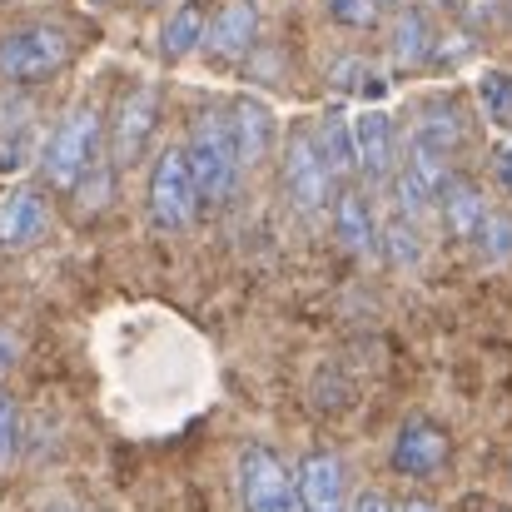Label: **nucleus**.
I'll list each match as a JSON object with an SVG mask.
<instances>
[{
	"instance_id": "obj_1",
	"label": "nucleus",
	"mask_w": 512,
	"mask_h": 512,
	"mask_svg": "<svg viewBox=\"0 0 512 512\" xmlns=\"http://www.w3.org/2000/svg\"><path fill=\"white\" fill-rule=\"evenodd\" d=\"M184 165H189V179H194V189H199V204H224V199L239 189L244 170H239V145H234L229 110L204 105V110L189 120Z\"/></svg>"
},
{
	"instance_id": "obj_2",
	"label": "nucleus",
	"mask_w": 512,
	"mask_h": 512,
	"mask_svg": "<svg viewBox=\"0 0 512 512\" xmlns=\"http://www.w3.org/2000/svg\"><path fill=\"white\" fill-rule=\"evenodd\" d=\"M100 140H105V125H100V110L95 105H80V110H70L60 125H55V135L45 140V155H40V174H45V184L50 189H80L95 165H100Z\"/></svg>"
},
{
	"instance_id": "obj_3",
	"label": "nucleus",
	"mask_w": 512,
	"mask_h": 512,
	"mask_svg": "<svg viewBox=\"0 0 512 512\" xmlns=\"http://www.w3.org/2000/svg\"><path fill=\"white\" fill-rule=\"evenodd\" d=\"M75 45L60 25H20L0 35V80L10 85H45L70 65Z\"/></svg>"
},
{
	"instance_id": "obj_4",
	"label": "nucleus",
	"mask_w": 512,
	"mask_h": 512,
	"mask_svg": "<svg viewBox=\"0 0 512 512\" xmlns=\"http://www.w3.org/2000/svg\"><path fill=\"white\" fill-rule=\"evenodd\" d=\"M334 184H339V179H334L329 160H324V150H319L314 120H299V125L289 130V140H284V189H289L294 209H304V214L329 209Z\"/></svg>"
},
{
	"instance_id": "obj_5",
	"label": "nucleus",
	"mask_w": 512,
	"mask_h": 512,
	"mask_svg": "<svg viewBox=\"0 0 512 512\" xmlns=\"http://www.w3.org/2000/svg\"><path fill=\"white\" fill-rule=\"evenodd\" d=\"M239 503L244 512H299V488L284 458L264 443L239 448Z\"/></svg>"
},
{
	"instance_id": "obj_6",
	"label": "nucleus",
	"mask_w": 512,
	"mask_h": 512,
	"mask_svg": "<svg viewBox=\"0 0 512 512\" xmlns=\"http://www.w3.org/2000/svg\"><path fill=\"white\" fill-rule=\"evenodd\" d=\"M150 219L160 229H189L194 214H199V189L189 179V165H184V150H160L155 170H150Z\"/></svg>"
},
{
	"instance_id": "obj_7",
	"label": "nucleus",
	"mask_w": 512,
	"mask_h": 512,
	"mask_svg": "<svg viewBox=\"0 0 512 512\" xmlns=\"http://www.w3.org/2000/svg\"><path fill=\"white\" fill-rule=\"evenodd\" d=\"M468 145V110L458 105V95H433L418 105L413 125H408V140L403 150H428V155H443V160H458Z\"/></svg>"
},
{
	"instance_id": "obj_8",
	"label": "nucleus",
	"mask_w": 512,
	"mask_h": 512,
	"mask_svg": "<svg viewBox=\"0 0 512 512\" xmlns=\"http://www.w3.org/2000/svg\"><path fill=\"white\" fill-rule=\"evenodd\" d=\"M448 453H453L448 428L433 423V418H423V413H413V418H403V428L393 433L388 463H393V473H403V478H433V473L448 468Z\"/></svg>"
},
{
	"instance_id": "obj_9",
	"label": "nucleus",
	"mask_w": 512,
	"mask_h": 512,
	"mask_svg": "<svg viewBox=\"0 0 512 512\" xmlns=\"http://www.w3.org/2000/svg\"><path fill=\"white\" fill-rule=\"evenodd\" d=\"M353 155H358V179L363 184H388L393 170H398V160H403L393 115H383V110L353 115Z\"/></svg>"
},
{
	"instance_id": "obj_10",
	"label": "nucleus",
	"mask_w": 512,
	"mask_h": 512,
	"mask_svg": "<svg viewBox=\"0 0 512 512\" xmlns=\"http://www.w3.org/2000/svg\"><path fill=\"white\" fill-rule=\"evenodd\" d=\"M254 40H259V5H254V0H224V5L209 15V30H204L209 60L239 65V60H249Z\"/></svg>"
},
{
	"instance_id": "obj_11",
	"label": "nucleus",
	"mask_w": 512,
	"mask_h": 512,
	"mask_svg": "<svg viewBox=\"0 0 512 512\" xmlns=\"http://www.w3.org/2000/svg\"><path fill=\"white\" fill-rule=\"evenodd\" d=\"M155 120H160V90L155 85H135L120 105H115V130H110V145H115V160L130 165L145 155L150 135H155Z\"/></svg>"
},
{
	"instance_id": "obj_12",
	"label": "nucleus",
	"mask_w": 512,
	"mask_h": 512,
	"mask_svg": "<svg viewBox=\"0 0 512 512\" xmlns=\"http://www.w3.org/2000/svg\"><path fill=\"white\" fill-rule=\"evenodd\" d=\"M224 110H229V125H234L239 170L244 174L259 170V165L269 160V150H274V115H269V105L254 100V95H239V100H229Z\"/></svg>"
},
{
	"instance_id": "obj_13",
	"label": "nucleus",
	"mask_w": 512,
	"mask_h": 512,
	"mask_svg": "<svg viewBox=\"0 0 512 512\" xmlns=\"http://www.w3.org/2000/svg\"><path fill=\"white\" fill-rule=\"evenodd\" d=\"M294 488H299V512H343V463L334 453H309L294 473Z\"/></svg>"
},
{
	"instance_id": "obj_14",
	"label": "nucleus",
	"mask_w": 512,
	"mask_h": 512,
	"mask_svg": "<svg viewBox=\"0 0 512 512\" xmlns=\"http://www.w3.org/2000/svg\"><path fill=\"white\" fill-rule=\"evenodd\" d=\"M50 224V204H45V189L35 184H20L5 204H0V244L5 249H30Z\"/></svg>"
},
{
	"instance_id": "obj_15",
	"label": "nucleus",
	"mask_w": 512,
	"mask_h": 512,
	"mask_svg": "<svg viewBox=\"0 0 512 512\" xmlns=\"http://www.w3.org/2000/svg\"><path fill=\"white\" fill-rule=\"evenodd\" d=\"M438 219H443L448 239H468V244H473V234H478L483 219H488V199H483V189H478L473 179L453 174L448 189L438 194Z\"/></svg>"
},
{
	"instance_id": "obj_16",
	"label": "nucleus",
	"mask_w": 512,
	"mask_h": 512,
	"mask_svg": "<svg viewBox=\"0 0 512 512\" xmlns=\"http://www.w3.org/2000/svg\"><path fill=\"white\" fill-rule=\"evenodd\" d=\"M334 239H339L343 254H353V259L373 254V244H378V219H373L368 194L343 189L339 199H334Z\"/></svg>"
},
{
	"instance_id": "obj_17",
	"label": "nucleus",
	"mask_w": 512,
	"mask_h": 512,
	"mask_svg": "<svg viewBox=\"0 0 512 512\" xmlns=\"http://www.w3.org/2000/svg\"><path fill=\"white\" fill-rule=\"evenodd\" d=\"M438 55V25L423 5H403L393 15V60L398 65H428Z\"/></svg>"
},
{
	"instance_id": "obj_18",
	"label": "nucleus",
	"mask_w": 512,
	"mask_h": 512,
	"mask_svg": "<svg viewBox=\"0 0 512 512\" xmlns=\"http://www.w3.org/2000/svg\"><path fill=\"white\" fill-rule=\"evenodd\" d=\"M204 30H209V5L204 0H179L160 25V55L165 60H189L204 45Z\"/></svg>"
},
{
	"instance_id": "obj_19",
	"label": "nucleus",
	"mask_w": 512,
	"mask_h": 512,
	"mask_svg": "<svg viewBox=\"0 0 512 512\" xmlns=\"http://www.w3.org/2000/svg\"><path fill=\"white\" fill-rule=\"evenodd\" d=\"M314 135H319V150L329 160L334 179H353L358 174V155H353V120L343 110H329L324 120H314Z\"/></svg>"
},
{
	"instance_id": "obj_20",
	"label": "nucleus",
	"mask_w": 512,
	"mask_h": 512,
	"mask_svg": "<svg viewBox=\"0 0 512 512\" xmlns=\"http://www.w3.org/2000/svg\"><path fill=\"white\" fill-rule=\"evenodd\" d=\"M478 110L493 130H512V70H483L478 75Z\"/></svg>"
},
{
	"instance_id": "obj_21",
	"label": "nucleus",
	"mask_w": 512,
	"mask_h": 512,
	"mask_svg": "<svg viewBox=\"0 0 512 512\" xmlns=\"http://www.w3.org/2000/svg\"><path fill=\"white\" fill-rule=\"evenodd\" d=\"M378 239H383V254H388L393 264H418V254H423V229H418V219L388 214V224L378 229Z\"/></svg>"
},
{
	"instance_id": "obj_22",
	"label": "nucleus",
	"mask_w": 512,
	"mask_h": 512,
	"mask_svg": "<svg viewBox=\"0 0 512 512\" xmlns=\"http://www.w3.org/2000/svg\"><path fill=\"white\" fill-rule=\"evenodd\" d=\"M329 80H334L339 95H378V90H383V75H378L363 55H343V60H334Z\"/></svg>"
},
{
	"instance_id": "obj_23",
	"label": "nucleus",
	"mask_w": 512,
	"mask_h": 512,
	"mask_svg": "<svg viewBox=\"0 0 512 512\" xmlns=\"http://www.w3.org/2000/svg\"><path fill=\"white\" fill-rule=\"evenodd\" d=\"M473 244H478V254H483L488 264H508L512 259V214L508 209H488V219H483V229L473 234Z\"/></svg>"
},
{
	"instance_id": "obj_24",
	"label": "nucleus",
	"mask_w": 512,
	"mask_h": 512,
	"mask_svg": "<svg viewBox=\"0 0 512 512\" xmlns=\"http://www.w3.org/2000/svg\"><path fill=\"white\" fill-rule=\"evenodd\" d=\"M15 448H20V413H15V398L0 388V473L15 463Z\"/></svg>"
},
{
	"instance_id": "obj_25",
	"label": "nucleus",
	"mask_w": 512,
	"mask_h": 512,
	"mask_svg": "<svg viewBox=\"0 0 512 512\" xmlns=\"http://www.w3.org/2000/svg\"><path fill=\"white\" fill-rule=\"evenodd\" d=\"M329 15L348 30H368L378 20V0H329Z\"/></svg>"
},
{
	"instance_id": "obj_26",
	"label": "nucleus",
	"mask_w": 512,
	"mask_h": 512,
	"mask_svg": "<svg viewBox=\"0 0 512 512\" xmlns=\"http://www.w3.org/2000/svg\"><path fill=\"white\" fill-rule=\"evenodd\" d=\"M343 512H398V503H393L388 493H378V488H363Z\"/></svg>"
},
{
	"instance_id": "obj_27",
	"label": "nucleus",
	"mask_w": 512,
	"mask_h": 512,
	"mask_svg": "<svg viewBox=\"0 0 512 512\" xmlns=\"http://www.w3.org/2000/svg\"><path fill=\"white\" fill-rule=\"evenodd\" d=\"M498 184H503V189L512 194V145L503 150V160H498Z\"/></svg>"
},
{
	"instance_id": "obj_28",
	"label": "nucleus",
	"mask_w": 512,
	"mask_h": 512,
	"mask_svg": "<svg viewBox=\"0 0 512 512\" xmlns=\"http://www.w3.org/2000/svg\"><path fill=\"white\" fill-rule=\"evenodd\" d=\"M398 512H438V503H428V498H408V503H398Z\"/></svg>"
},
{
	"instance_id": "obj_29",
	"label": "nucleus",
	"mask_w": 512,
	"mask_h": 512,
	"mask_svg": "<svg viewBox=\"0 0 512 512\" xmlns=\"http://www.w3.org/2000/svg\"><path fill=\"white\" fill-rule=\"evenodd\" d=\"M10 353H15V339H10V334H0V373L10 368Z\"/></svg>"
},
{
	"instance_id": "obj_30",
	"label": "nucleus",
	"mask_w": 512,
	"mask_h": 512,
	"mask_svg": "<svg viewBox=\"0 0 512 512\" xmlns=\"http://www.w3.org/2000/svg\"><path fill=\"white\" fill-rule=\"evenodd\" d=\"M378 5H403V0H378Z\"/></svg>"
},
{
	"instance_id": "obj_31",
	"label": "nucleus",
	"mask_w": 512,
	"mask_h": 512,
	"mask_svg": "<svg viewBox=\"0 0 512 512\" xmlns=\"http://www.w3.org/2000/svg\"><path fill=\"white\" fill-rule=\"evenodd\" d=\"M90 5H115V0H90Z\"/></svg>"
},
{
	"instance_id": "obj_32",
	"label": "nucleus",
	"mask_w": 512,
	"mask_h": 512,
	"mask_svg": "<svg viewBox=\"0 0 512 512\" xmlns=\"http://www.w3.org/2000/svg\"><path fill=\"white\" fill-rule=\"evenodd\" d=\"M145 5H160V0H145Z\"/></svg>"
}]
</instances>
